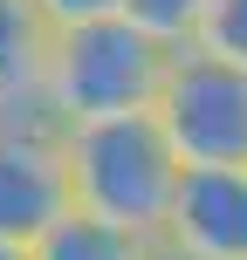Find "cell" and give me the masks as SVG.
Returning a JSON list of instances; mask_svg holds the SVG:
<instances>
[{
  "label": "cell",
  "instance_id": "obj_1",
  "mask_svg": "<svg viewBox=\"0 0 247 260\" xmlns=\"http://www.w3.org/2000/svg\"><path fill=\"white\" fill-rule=\"evenodd\" d=\"M172 69V41L138 27L130 14L55 27L48 82H41V117L48 123H110V117H151Z\"/></svg>",
  "mask_w": 247,
  "mask_h": 260
},
{
  "label": "cell",
  "instance_id": "obj_2",
  "mask_svg": "<svg viewBox=\"0 0 247 260\" xmlns=\"http://www.w3.org/2000/svg\"><path fill=\"white\" fill-rule=\"evenodd\" d=\"M62 165H69V206L110 219L138 240L165 233L172 192L185 165L158 117H110V123H69L62 130Z\"/></svg>",
  "mask_w": 247,
  "mask_h": 260
},
{
  "label": "cell",
  "instance_id": "obj_3",
  "mask_svg": "<svg viewBox=\"0 0 247 260\" xmlns=\"http://www.w3.org/2000/svg\"><path fill=\"white\" fill-rule=\"evenodd\" d=\"M151 117L172 137L179 165H247V69L185 41L172 48Z\"/></svg>",
  "mask_w": 247,
  "mask_h": 260
},
{
  "label": "cell",
  "instance_id": "obj_4",
  "mask_svg": "<svg viewBox=\"0 0 247 260\" xmlns=\"http://www.w3.org/2000/svg\"><path fill=\"white\" fill-rule=\"evenodd\" d=\"M69 212L76 206H69L62 123H48V117H0V240L35 247Z\"/></svg>",
  "mask_w": 247,
  "mask_h": 260
},
{
  "label": "cell",
  "instance_id": "obj_5",
  "mask_svg": "<svg viewBox=\"0 0 247 260\" xmlns=\"http://www.w3.org/2000/svg\"><path fill=\"white\" fill-rule=\"evenodd\" d=\"M158 240L193 260H247V165H185Z\"/></svg>",
  "mask_w": 247,
  "mask_h": 260
},
{
  "label": "cell",
  "instance_id": "obj_6",
  "mask_svg": "<svg viewBox=\"0 0 247 260\" xmlns=\"http://www.w3.org/2000/svg\"><path fill=\"white\" fill-rule=\"evenodd\" d=\"M55 27L35 0H0V117H41Z\"/></svg>",
  "mask_w": 247,
  "mask_h": 260
},
{
  "label": "cell",
  "instance_id": "obj_7",
  "mask_svg": "<svg viewBox=\"0 0 247 260\" xmlns=\"http://www.w3.org/2000/svg\"><path fill=\"white\" fill-rule=\"evenodd\" d=\"M151 240L124 233V226L110 219H90V212H69V219H55L48 233L28 247V260H144Z\"/></svg>",
  "mask_w": 247,
  "mask_h": 260
},
{
  "label": "cell",
  "instance_id": "obj_8",
  "mask_svg": "<svg viewBox=\"0 0 247 260\" xmlns=\"http://www.w3.org/2000/svg\"><path fill=\"white\" fill-rule=\"evenodd\" d=\"M193 48H206V55H220V62L247 69V0H206Z\"/></svg>",
  "mask_w": 247,
  "mask_h": 260
},
{
  "label": "cell",
  "instance_id": "obj_9",
  "mask_svg": "<svg viewBox=\"0 0 247 260\" xmlns=\"http://www.w3.org/2000/svg\"><path fill=\"white\" fill-rule=\"evenodd\" d=\"M124 14H130L138 27H151L158 41L185 48V41L199 35V14H206V0H124Z\"/></svg>",
  "mask_w": 247,
  "mask_h": 260
},
{
  "label": "cell",
  "instance_id": "obj_10",
  "mask_svg": "<svg viewBox=\"0 0 247 260\" xmlns=\"http://www.w3.org/2000/svg\"><path fill=\"white\" fill-rule=\"evenodd\" d=\"M48 14V27H76V21H103V14H124V0H35Z\"/></svg>",
  "mask_w": 247,
  "mask_h": 260
},
{
  "label": "cell",
  "instance_id": "obj_11",
  "mask_svg": "<svg viewBox=\"0 0 247 260\" xmlns=\"http://www.w3.org/2000/svg\"><path fill=\"white\" fill-rule=\"evenodd\" d=\"M144 260H193V253H179L172 240H151V247H144Z\"/></svg>",
  "mask_w": 247,
  "mask_h": 260
},
{
  "label": "cell",
  "instance_id": "obj_12",
  "mask_svg": "<svg viewBox=\"0 0 247 260\" xmlns=\"http://www.w3.org/2000/svg\"><path fill=\"white\" fill-rule=\"evenodd\" d=\"M0 260H28V247H14V240H0Z\"/></svg>",
  "mask_w": 247,
  "mask_h": 260
}]
</instances>
